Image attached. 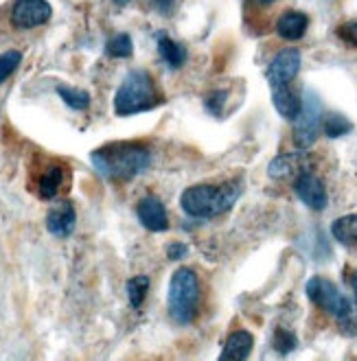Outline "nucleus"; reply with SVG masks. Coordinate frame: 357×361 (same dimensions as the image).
<instances>
[{"label":"nucleus","mask_w":357,"mask_h":361,"mask_svg":"<svg viewBox=\"0 0 357 361\" xmlns=\"http://www.w3.org/2000/svg\"><path fill=\"white\" fill-rule=\"evenodd\" d=\"M136 215L140 219V224L152 230V232H164L169 230V217H167V210L164 204L154 197V195H147L138 202L136 206Z\"/></svg>","instance_id":"nucleus-10"},{"label":"nucleus","mask_w":357,"mask_h":361,"mask_svg":"<svg viewBox=\"0 0 357 361\" xmlns=\"http://www.w3.org/2000/svg\"><path fill=\"white\" fill-rule=\"evenodd\" d=\"M20 61H23V55L18 51H7L0 55V83H3L9 75H13V71L20 66Z\"/></svg>","instance_id":"nucleus-24"},{"label":"nucleus","mask_w":357,"mask_h":361,"mask_svg":"<svg viewBox=\"0 0 357 361\" xmlns=\"http://www.w3.org/2000/svg\"><path fill=\"white\" fill-rule=\"evenodd\" d=\"M325 121L322 101L313 90H305L301 114L294 118V142L298 149H309L316 142L320 125Z\"/></svg>","instance_id":"nucleus-6"},{"label":"nucleus","mask_w":357,"mask_h":361,"mask_svg":"<svg viewBox=\"0 0 357 361\" xmlns=\"http://www.w3.org/2000/svg\"><path fill=\"white\" fill-rule=\"evenodd\" d=\"M158 53L164 59L167 66H171V68L184 66V61L188 57L186 49L182 44H178V42H174L171 37H167V35H160L158 37Z\"/></svg>","instance_id":"nucleus-17"},{"label":"nucleus","mask_w":357,"mask_h":361,"mask_svg":"<svg viewBox=\"0 0 357 361\" xmlns=\"http://www.w3.org/2000/svg\"><path fill=\"white\" fill-rule=\"evenodd\" d=\"M252 346H255V337H252L248 331H235V333H230V337L226 339L219 359H224V361L248 359L252 353Z\"/></svg>","instance_id":"nucleus-14"},{"label":"nucleus","mask_w":357,"mask_h":361,"mask_svg":"<svg viewBox=\"0 0 357 361\" xmlns=\"http://www.w3.org/2000/svg\"><path fill=\"white\" fill-rule=\"evenodd\" d=\"M75 224H77V212H75V206L71 202H59V204H55L49 210V215H47V228H49V232H51L53 237H59V239L73 235Z\"/></svg>","instance_id":"nucleus-11"},{"label":"nucleus","mask_w":357,"mask_h":361,"mask_svg":"<svg viewBox=\"0 0 357 361\" xmlns=\"http://www.w3.org/2000/svg\"><path fill=\"white\" fill-rule=\"evenodd\" d=\"M351 287H353V293H355V302H357V271H353V276H351Z\"/></svg>","instance_id":"nucleus-29"},{"label":"nucleus","mask_w":357,"mask_h":361,"mask_svg":"<svg viewBox=\"0 0 357 361\" xmlns=\"http://www.w3.org/2000/svg\"><path fill=\"white\" fill-rule=\"evenodd\" d=\"M307 27H309L307 13H303V11H285L279 18V23H277V33L287 42H296V39H301L305 35Z\"/></svg>","instance_id":"nucleus-15"},{"label":"nucleus","mask_w":357,"mask_h":361,"mask_svg":"<svg viewBox=\"0 0 357 361\" xmlns=\"http://www.w3.org/2000/svg\"><path fill=\"white\" fill-rule=\"evenodd\" d=\"M322 127H325V134L329 138H342L353 130V123L338 112H331V114H325Z\"/></svg>","instance_id":"nucleus-20"},{"label":"nucleus","mask_w":357,"mask_h":361,"mask_svg":"<svg viewBox=\"0 0 357 361\" xmlns=\"http://www.w3.org/2000/svg\"><path fill=\"white\" fill-rule=\"evenodd\" d=\"M51 5L47 0H16L11 7V25L16 29H35L51 20Z\"/></svg>","instance_id":"nucleus-7"},{"label":"nucleus","mask_w":357,"mask_h":361,"mask_svg":"<svg viewBox=\"0 0 357 361\" xmlns=\"http://www.w3.org/2000/svg\"><path fill=\"white\" fill-rule=\"evenodd\" d=\"M114 3H116V5H121V7H123V5H128V3H130V0H114Z\"/></svg>","instance_id":"nucleus-31"},{"label":"nucleus","mask_w":357,"mask_h":361,"mask_svg":"<svg viewBox=\"0 0 357 361\" xmlns=\"http://www.w3.org/2000/svg\"><path fill=\"white\" fill-rule=\"evenodd\" d=\"M307 164V154H281L267 164V176L272 180H287L301 176Z\"/></svg>","instance_id":"nucleus-12"},{"label":"nucleus","mask_w":357,"mask_h":361,"mask_svg":"<svg viewBox=\"0 0 357 361\" xmlns=\"http://www.w3.org/2000/svg\"><path fill=\"white\" fill-rule=\"evenodd\" d=\"M64 166L59 164H53L49 166L44 173L40 176V182H37V193L42 200H53L59 195L61 190V184H64Z\"/></svg>","instance_id":"nucleus-16"},{"label":"nucleus","mask_w":357,"mask_h":361,"mask_svg":"<svg viewBox=\"0 0 357 361\" xmlns=\"http://www.w3.org/2000/svg\"><path fill=\"white\" fill-rule=\"evenodd\" d=\"M259 5H272V3H277V0H257Z\"/></svg>","instance_id":"nucleus-30"},{"label":"nucleus","mask_w":357,"mask_h":361,"mask_svg":"<svg viewBox=\"0 0 357 361\" xmlns=\"http://www.w3.org/2000/svg\"><path fill=\"white\" fill-rule=\"evenodd\" d=\"M150 291V279L147 276H134V279L128 281V298H130V305L134 309H140L143 302H145V295Z\"/></svg>","instance_id":"nucleus-21"},{"label":"nucleus","mask_w":357,"mask_h":361,"mask_svg":"<svg viewBox=\"0 0 357 361\" xmlns=\"http://www.w3.org/2000/svg\"><path fill=\"white\" fill-rule=\"evenodd\" d=\"M152 162V152L138 142H110L92 152L95 171L110 182H128Z\"/></svg>","instance_id":"nucleus-1"},{"label":"nucleus","mask_w":357,"mask_h":361,"mask_svg":"<svg viewBox=\"0 0 357 361\" xmlns=\"http://www.w3.org/2000/svg\"><path fill=\"white\" fill-rule=\"evenodd\" d=\"M338 35L346 42V44H353L357 47V23H349V25H342L338 29Z\"/></svg>","instance_id":"nucleus-26"},{"label":"nucleus","mask_w":357,"mask_h":361,"mask_svg":"<svg viewBox=\"0 0 357 361\" xmlns=\"http://www.w3.org/2000/svg\"><path fill=\"white\" fill-rule=\"evenodd\" d=\"M167 302H169V315L176 324L188 326L195 320L200 309V281L193 269L180 267L171 276Z\"/></svg>","instance_id":"nucleus-4"},{"label":"nucleus","mask_w":357,"mask_h":361,"mask_svg":"<svg viewBox=\"0 0 357 361\" xmlns=\"http://www.w3.org/2000/svg\"><path fill=\"white\" fill-rule=\"evenodd\" d=\"M296 346H298L296 335H294L291 331H287V329H283V326H279L277 333H274V348L281 355H287V353H291Z\"/></svg>","instance_id":"nucleus-23"},{"label":"nucleus","mask_w":357,"mask_h":361,"mask_svg":"<svg viewBox=\"0 0 357 361\" xmlns=\"http://www.w3.org/2000/svg\"><path fill=\"white\" fill-rule=\"evenodd\" d=\"M301 71V53L298 49H285L281 51L272 63L267 66V81L272 88L277 86H289V83L296 79Z\"/></svg>","instance_id":"nucleus-8"},{"label":"nucleus","mask_w":357,"mask_h":361,"mask_svg":"<svg viewBox=\"0 0 357 361\" xmlns=\"http://www.w3.org/2000/svg\"><path fill=\"white\" fill-rule=\"evenodd\" d=\"M331 235L344 245H357V215H344L331 224Z\"/></svg>","instance_id":"nucleus-18"},{"label":"nucleus","mask_w":357,"mask_h":361,"mask_svg":"<svg viewBox=\"0 0 357 361\" xmlns=\"http://www.w3.org/2000/svg\"><path fill=\"white\" fill-rule=\"evenodd\" d=\"M162 103V94L156 88V81L150 73L132 71L123 79L121 88L114 94V112L119 116H132L150 112Z\"/></svg>","instance_id":"nucleus-3"},{"label":"nucleus","mask_w":357,"mask_h":361,"mask_svg":"<svg viewBox=\"0 0 357 361\" xmlns=\"http://www.w3.org/2000/svg\"><path fill=\"white\" fill-rule=\"evenodd\" d=\"M108 55L110 57H119V59H123V57H130L132 55V51H134V44H132V37L130 35H125V33H119V35H114L110 42H108Z\"/></svg>","instance_id":"nucleus-22"},{"label":"nucleus","mask_w":357,"mask_h":361,"mask_svg":"<svg viewBox=\"0 0 357 361\" xmlns=\"http://www.w3.org/2000/svg\"><path fill=\"white\" fill-rule=\"evenodd\" d=\"M305 291H307V298L322 311H327L331 317H335L342 329H349L351 324H355L351 300L329 279H325V276H313V279H309Z\"/></svg>","instance_id":"nucleus-5"},{"label":"nucleus","mask_w":357,"mask_h":361,"mask_svg":"<svg viewBox=\"0 0 357 361\" xmlns=\"http://www.w3.org/2000/svg\"><path fill=\"white\" fill-rule=\"evenodd\" d=\"M57 94L59 99L64 101L68 108L73 110H88L90 105V94L86 90H79V88H71V86H57Z\"/></svg>","instance_id":"nucleus-19"},{"label":"nucleus","mask_w":357,"mask_h":361,"mask_svg":"<svg viewBox=\"0 0 357 361\" xmlns=\"http://www.w3.org/2000/svg\"><path fill=\"white\" fill-rule=\"evenodd\" d=\"M294 190H296L298 200L309 206L311 210H325L327 204H329V197H327V188L325 184L320 182V178H316L309 171H303L296 182H294Z\"/></svg>","instance_id":"nucleus-9"},{"label":"nucleus","mask_w":357,"mask_h":361,"mask_svg":"<svg viewBox=\"0 0 357 361\" xmlns=\"http://www.w3.org/2000/svg\"><path fill=\"white\" fill-rule=\"evenodd\" d=\"M150 5L160 13V16H169L174 11L176 0H150Z\"/></svg>","instance_id":"nucleus-28"},{"label":"nucleus","mask_w":357,"mask_h":361,"mask_svg":"<svg viewBox=\"0 0 357 361\" xmlns=\"http://www.w3.org/2000/svg\"><path fill=\"white\" fill-rule=\"evenodd\" d=\"M226 97H228V92H224V90H215V92H211L206 99H204V105H206V110L211 112L213 116H222V112H224V103H226Z\"/></svg>","instance_id":"nucleus-25"},{"label":"nucleus","mask_w":357,"mask_h":361,"mask_svg":"<svg viewBox=\"0 0 357 361\" xmlns=\"http://www.w3.org/2000/svg\"><path fill=\"white\" fill-rule=\"evenodd\" d=\"M239 195H241V184L237 180L224 184H195L182 193L180 206L188 217L213 219L233 208Z\"/></svg>","instance_id":"nucleus-2"},{"label":"nucleus","mask_w":357,"mask_h":361,"mask_svg":"<svg viewBox=\"0 0 357 361\" xmlns=\"http://www.w3.org/2000/svg\"><path fill=\"white\" fill-rule=\"evenodd\" d=\"M272 103H274L277 112L287 118V121H294L298 114H301V108H303V99L294 92L289 86H277L272 88Z\"/></svg>","instance_id":"nucleus-13"},{"label":"nucleus","mask_w":357,"mask_h":361,"mask_svg":"<svg viewBox=\"0 0 357 361\" xmlns=\"http://www.w3.org/2000/svg\"><path fill=\"white\" fill-rule=\"evenodd\" d=\"M186 254H188L186 243H171L167 247V257H169V261H182Z\"/></svg>","instance_id":"nucleus-27"}]
</instances>
